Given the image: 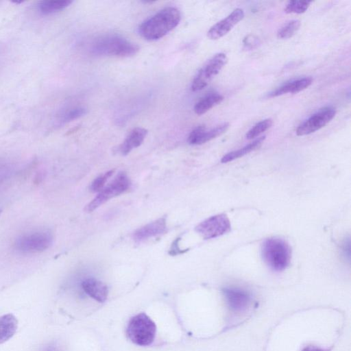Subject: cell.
Here are the masks:
<instances>
[{
	"label": "cell",
	"instance_id": "obj_1",
	"mask_svg": "<svg viewBox=\"0 0 351 351\" xmlns=\"http://www.w3.org/2000/svg\"><path fill=\"white\" fill-rule=\"evenodd\" d=\"M180 19L178 9L174 7L165 8L143 21L138 27V33L145 40H158L173 29Z\"/></svg>",
	"mask_w": 351,
	"mask_h": 351
},
{
	"label": "cell",
	"instance_id": "obj_2",
	"mask_svg": "<svg viewBox=\"0 0 351 351\" xmlns=\"http://www.w3.org/2000/svg\"><path fill=\"white\" fill-rule=\"evenodd\" d=\"M138 45L116 34H109L97 38L91 45L90 51L96 56L130 57L138 53Z\"/></svg>",
	"mask_w": 351,
	"mask_h": 351
},
{
	"label": "cell",
	"instance_id": "obj_3",
	"mask_svg": "<svg viewBox=\"0 0 351 351\" xmlns=\"http://www.w3.org/2000/svg\"><path fill=\"white\" fill-rule=\"evenodd\" d=\"M261 255L271 269L280 271L285 269L290 263L291 249L285 240L278 237H270L263 241Z\"/></svg>",
	"mask_w": 351,
	"mask_h": 351
},
{
	"label": "cell",
	"instance_id": "obj_4",
	"mask_svg": "<svg viewBox=\"0 0 351 351\" xmlns=\"http://www.w3.org/2000/svg\"><path fill=\"white\" fill-rule=\"evenodd\" d=\"M156 326L145 313L133 316L129 321L126 334L129 339L136 345L146 346L152 344L155 339Z\"/></svg>",
	"mask_w": 351,
	"mask_h": 351
},
{
	"label": "cell",
	"instance_id": "obj_5",
	"mask_svg": "<svg viewBox=\"0 0 351 351\" xmlns=\"http://www.w3.org/2000/svg\"><path fill=\"white\" fill-rule=\"evenodd\" d=\"M131 181L128 175L119 172L113 180L105 186L84 208L86 213H91L109 199L118 196L129 189Z\"/></svg>",
	"mask_w": 351,
	"mask_h": 351
},
{
	"label": "cell",
	"instance_id": "obj_6",
	"mask_svg": "<svg viewBox=\"0 0 351 351\" xmlns=\"http://www.w3.org/2000/svg\"><path fill=\"white\" fill-rule=\"evenodd\" d=\"M228 58L223 53L213 56L199 70L191 83V90L198 91L204 88L227 64Z\"/></svg>",
	"mask_w": 351,
	"mask_h": 351
},
{
	"label": "cell",
	"instance_id": "obj_7",
	"mask_svg": "<svg viewBox=\"0 0 351 351\" xmlns=\"http://www.w3.org/2000/svg\"><path fill=\"white\" fill-rule=\"evenodd\" d=\"M52 241L53 237L49 231H38L21 236L15 246L23 253H36L49 248Z\"/></svg>",
	"mask_w": 351,
	"mask_h": 351
},
{
	"label": "cell",
	"instance_id": "obj_8",
	"mask_svg": "<svg viewBox=\"0 0 351 351\" xmlns=\"http://www.w3.org/2000/svg\"><path fill=\"white\" fill-rule=\"evenodd\" d=\"M230 229V221L224 213L211 216L200 222L195 228V230L204 239L222 236L229 232Z\"/></svg>",
	"mask_w": 351,
	"mask_h": 351
},
{
	"label": "cell",
	"instance_id": "obj_9",
	"mask_svg": "<svg viewBox=\"0 0 351 351\" xmlns=\"http://www.w3.org/2000/svg\"><path fill=\"white\" fill-rule=\"evenodd\" d=\"M336 110L330 107L324 108L301 123L296 129L298 136L310 134L324 127L335 116Z\"/></svg>",
	"mask_w": 351,
	"mask_h": 351
},
{
	"label": "cell",
	"instance_id": "obj_10",
	"mask_svg": "<svg viewBox=\"0 0 351 351\" xmlns=\"http://www.w3.org/2000/svg\"><path fill=\"white\" fill-rule=\"evenodd\" d=\"M244 17V12L241 8L234 10L225 19L213 25L207 32L210 40H218L227 34L234 25Z\"/></svg>",
	"mask_w": 351,
	"mask_h": 351
},
{
	"label": "cell",
	"instance_id": "obj_11",
	"mask_svg": "<svg viewBox=\"0 0 351 351\" xmlns=\"http://www.w3.org/2000/svg\"><path fill=\"white\" fill-rule=\"evenodd\" d=\"M228 123H223L215 128L206 130L205 126L199 125L189 135L188 142L191 145H202L221 135L229 128Z\"/></svg>",
	"mask_w": 351,
	"mask_h": 351
},
{
	"label": "cell",
	"instance_id": "obj_12",
	"mask_svg": "<svg viewBox=\"0 0 351 351\" xmlns=\"http://www.w3.org/2000/svg\"><path fill=\"white\" fill-rule=\"evenodd\" d=\"M167 231V218L161 217L136 229L133 233L136 242H141L149 238L162 234Z\"/></svg>",
	"mask_w": 351,
	"mask_h": 351
},
{
	"label": "cell",
	"instance_id": "obj_13",
	"mask_svg": "<svg viewBox=\"0 0 351 351\" xmlns=\"http://www.w3.org/2000/svg\"><path fill=\"white\" fill-rule=\"evenodd\" d=\"M230 308L236 311H242L248 306L250 298L249 294L240 289L225 288L223 291Z\"/></svg>",
	"mask_w": 351,
	"mask_h": 351
},
{
	"label": "cell",
	"instance_id": "obj_14",
	"mask_svg": "<svg viewBox=\"0 0 351 351\" xmlns=\"http://www.w3.org/2000/svg\"><path fill=\"white\" fill-rule=\"evenodd\" d=\"M82 288L90 297L99 302L106 300L108 289L104 282L93 278L85 279L82 282Z\"/></svg>",
	"mask_w": 351,
	"mask_h": 351
},
{
	"label": "cell",
	"instance_id": "obj_15",
	"mask_svg": "<svg viewBox=\"0 0 351 351\" xmlns=\"http://www.w3.org/2000/svg\"><path fill=\"white\" fill-rule=\"evenodd\" d=\"M147 134L145 128L137 127L132 130L119 147V152L125 156L132 149L139 147Z\"/></svg>",
	"mask_w": 351,
	"mask_h": 351
},
{
	"label": "cell",
	"instance_id": "obj_16",
	"mask_svg": "<svg viewBox=\"0 0 351 351\" xmlns=\"http://www.w3.org/2000/svg\"><path fill=\"white\" fill-rule=\"evenodd\" d=\"M312 82L311 77L300 78L278 87L271 92L268 97H275L287 93H297L308 88Z\"/></svg>",
	"mask_w": 351,
	"mask_h": 351
},
{
	"label": "cell",
	"instance_id": "obj_17",
	"mask_svg": "<svg viewBox=\"0 0 351 351\" xmlns=\"http://www.w3.org/2000/svg\"><path fill=\"white\" fill-rule=\"evenodd\" d=\"M17 326L18 321L14 315L8 313L0 317V344L13 337Z\"/></svg>",
	"mask_w": 351,
	"mask_h": 351
},
{
	"label": "cell",
	"instance_id": "obj_18",
	"mask_svg": "<svg viewBox=\"0 0 351 351\" xmlns=\"http://www.w3.org/2000/svg\"><path fill=\"white\" fill-rule=\"evenodd\" d=\"M223 100V96L217 93H210L200 99L194 106V112L202 115Z\"/></svg>",
	"mask_w": 351,
	"mask_h": 351
},
{
	"label": "cell",
	"instance_id": "obj_19",
	"mask_svg": "<svg viewBox=\"0 0 351 351\" xmlns=\"http://www.w3.org/2000/svg\"><path fill=\"white\" fill-rule=\"evenodd\" d=\"M265 139V136L258 137L255 139L250 143L246 145L245 146L240 148L237 150H234L226 154H225L221 159V162L222 163H227L228 162L232 161L235 159L241 158L245 154L255 150L258 147L261 146L264 140Z\"/></svg>",
	"mask_w": 351,
	"mask_h": 351
},
{
	"label": "cell",
	"instance_id": "obj_20",
	"mask_svg": "<svg viewBox=\"0 0 351 351\" xmlns=\"http://www.w3.org/2000/svg\"><path fill=\"white\" fill-rule=\"evenodd\" d=\"M72 3L71 0L41 1L38 4V10L43 14H51L64 10Z\"/></svg>",
	"mask_w": 351,
	"mask_h": 351
},
{
	"label": "cell",
	"instance_id": "obj_21",
	"mask_svg": "<svg viewBox=\"0 0 351 351\" xmlns=\"http://www.w3.org/2000/svg\"><path fill=\"white\" fill-rule=\"evenodd\" d=\"M299 20H291L282 26L277 32L279 39H288L294 36L300 27Z\"/></svg>",
	"mask_w": 351,
	"mask_h": 351
},
{
	"label": "cell",
	"instance_id": "obj_22",
	"mask_svg": "<svg viewBox=\"0 0 351 351\" xmlns=\"http://www.w3.org/2000/svg\"><path fill=\"white\" fill-rule=\"evenodd\" d=\"M272 125V120L271 119H264L256 125H254L245 134L247 139H253L265 131L268 130Z\"/></svg>",
	"mask_w": 351,
	"mask_h": 351
},
{
	"label": "cell",
	"instance_id": "obj_23",
	"mask_svg": "<svg viewBox=\"0 0 351 351\" xmlns=\"http://www.w3.org/2000/svg\"><path fill=\"white\" fill-rule=\"evenodd\" d=\"M312 1H289L284 10L286 13L302 14L306 12Z\"/></svg>",
	"mask_w": 351,
	"mask_h": 351
},
{
	"label": "cell",
	"instance_id": "obj_24",
	"mask_svg": "<svg viewBox=\"0 0 351 351\" xmlns=\"http://www.w3.org/2000/svg\"><path fill=\"white\" fill-rule=\"evenodd\" d=\"M114 171V169L108 171L95 178L90 185V191L99 192L105 186L106 182L112 176Z\"/></svg>",
	"mask_w": 351,
	"mask_h": 351
},
{
	"label": "cell",
	"instance_id": "obj_25",
	"mask_svg": "<svg viewBox=\"0 0 351 351\" xmlns=\"http://www.w3.org/2000/svg\"><path fill=\"white\" fill-rule=\"evenodd\" d=\"M86 113V110L82 107H76L71 108L62 114L60 121L63 123L75 120Z\"/></svg>",
	"mask_w": 351,
	"mask_h": 351
},
{
	"label": "cell",
	"instance_id": "obj_26",
	"mask_svg": "<svg viewBox=\"0 0 351 351\" xmlns=\"http://www.w3.org/2000/svg\"><path fill=\"white\" fill-rule=\"evenodd\" d=\"M180 237H178L172 242L171 247L169 251V254L171 256L181 254L182 253H184L187 250H183L180 248L179 241H180Z\"/></svg>",
	"mask_w": 351,
	"mask_h": 351
},
{
	"label": "cell",
	"instance_id": "obj_27",
	"mask_svg": "<svg viewBox=\"0 0 351 351\" xmlns=\"http://www.w3.org/2000/svg\"><path fill=\"white\" fill-rule=\"evenodd\" d=\"M342 251L344 256H346L348 260H350V239H346L342 246Z\"/></svg>",
	"mask_w": 351,
	"mask_h": 351
},
{
	"label": "cell",
	"instance_id": "obj_28",
	"mask_svg": "<svg viewBox=\"0 0 351 351\" xmlns=\"http://www.w3.org/2000/svg\"><path fill=\"white\" fill-rule=\"evenodd\" d=\"M45 351H56V350L53 348L50 347V348H47Z\"/></svg>",
	"mask_w": 351,
	"mask_h": 351
},
{
	"label": "cell",
	"instance_id": "obj_29",
	"mask_svg": "<svg viewBox=\"0 0 351 351\" xmlns=\"http://www.w3.org/2000/svg\"><path fill=\"white\" fill-rule=\"evenodd\" d=\"M1 211H2V210L0 209V214L1 213Z\"/></svg>",
	"mask_w": 351,
	"mask_h": 351
}]
</instances>
